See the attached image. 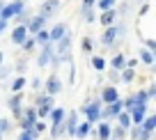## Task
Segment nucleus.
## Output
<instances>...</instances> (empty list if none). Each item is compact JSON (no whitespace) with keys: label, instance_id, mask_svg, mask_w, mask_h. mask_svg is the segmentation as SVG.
<instances>
[{"label":"nucleus","instance_id":"35","mask_svg":"<svg viewBox=\"0 0 156 140\" xmlns=\"http://www.w3.org/2000/svg\"><path fill=\"white\" fill-rule=\"evenodd\" d=\"M30 87H32L34 92H41V87H44V81H41V78H32V83H30Z\"/></svg>","mask_w":156,"mask_h":140},{"label":"nucleus","instance_id":"9","mask_svg":"<svg viewBox=\"0 0 156 140\" xmlns=\"http://www.w3.org/2000/svg\"><path fill=\"white\" fill-rule=\"evenodd\" d=\"M60 7H62V0H41V5H39V14L46 16V19H51V16H55L60 12Z\"/></svg>","mask_w":156,"mask_h":140},{"label":"nucleus","instance_id":"24","mask_svg":"<svg viewBox=\"0 0 156 140\" xmlns=\"http://www.w3.org/2000/svg\"><path fill=\"white\" fill-rule=\"evenodd\" d=\"M92 69L94 71H106L108 69V60L103 55H92Z\"/></svg>","mask_w":156,"mask_h":140},{"label":"nucleus","instance_id":"34","mask_svg":"<svg viewBox=\"0 0 156 140\" xmlns=\"http://www.w3.org/2000/svg\"><path fill=\"white\" fill-rule=\"evenodd\" d=\"M25 67H28V55H23V58H21L19 62H16V74H19V76H23Z\"/></svg>","mask_w":156,"mask_h":140},{"label":"nucleus","instance_id":"12","mask_svg":"<svg viewBox=\"0 0 156 140\" xmlns=\"http://www.w3.org/2000/svg\"><path fill=\"white\" fill-rule=\"evenodd\" d=\"M117 99H122L119 97V90H117L115 85H106L101 90V94H99V101H101V106H106V103H112L117 101Z\"/></svg>","mask_w":156,"mask_h":140},{"label":"nucleus","instance_id":"32","mask_svg":"<svg viewBox=\"0 0 156 140\" xmlns=\"http://www.w3.org/2000/svg\"><path fill=\"white\" fill-rule=\"evenodd\" d=\"M9 131H12V122H9V117H0V133L7 135Z\"/></svg>","mask_w":156,"mask_h":140},{"label":"nucleus","instance_id":"20","mask_svg":"<svg viewBox=\"0 0 156 140\" xmlns=\"http://www.w3.org/2000/svg\"><path fill=\"white\" fill-rule=\"evenodd\" d=\"M138 78V71L136 69H129V67H124L122 71H119V83H124V85H131L133 81Z\"/></svg>","mask_w":156,"mask_h":140},{"label":"nucleus","instance_id":"46","mask_svg":"<svg viewBox=\"0 0 156 140\" xmlns=\"http://www.w3.org/2000/svg\"><path fill=\"white\" fill-rule=\"evenodd\" d=\"M2 5H5V0H0V9H2Z\"/></svg>","mask_w":156,"mask_h":140},{"label":"nucleus","instance_id":"25","mask_svg":"<svg viewBox=\"0 0 156 140\" xmlns=\"http://www.w3.org/2000/svg\"><path fill=\"white\" fill-rule=\"evenodd\" d=\"M80 19H83L85 23H94V21H97V12H94V7H80Z\"/></svg>","mask_w":156,"mask_h":140},{"label":"nucleus","instance_id":"40","mask_svg":"<svg viewBox=\"0 0 156 140\" xmlns=\"http://www.w3.org/2000/svg\"><path fill=\"white\" fill-rule=\"evenodd\" d=\"M138 64H140V60H138V58H129V60H126V67H129V69H136Z\"/></svg>","mask_w":156,"mask_h":140},{"label":"nucleus","instance_id":"43","mask_svg":"<svg viewBox=\"0 0 156 140\" xmlns=\"http://www.w3.org/2000/svg\"><path fill=\"white\" fill-rule=\"evenodd\" d=\"M7 25H9V23H7V21H2V19H0V34H5Z\"/></svg>","mask_w":156,"mask_h":140},{"label":"nucleus","instance_id":"27","mask_svg":"<svg viewBox=\"0 0 156 140\" xmlns=\"http://www.w3.org/2000/svg\"><path fill=\"white\" fill-rule=\"evenodd\" d=\"M32 39H34V44L37 46H44V44H48L51 39H48V28H41L37 34H32Z\"/></svg>","mask_w":156,"mask_h":140},{"label":"nucleus","instance_id":"18","mask_svg":"<svg viewBox=\"0 0 156 140\" xmlns=\"http://www.w3.org/2000/svg\"><path fill=\"white\" fill-rule=\"evenodd\" d=\"M64 115H67V110H64L62 106H53V108H51V113H48V117H46V120H48L51 124H60V122L64 120Z\"/></svg>","mask_w":156,"mask_h":140},{"label":"nucleus","instance_id":"15","mask_svg":"<svg viewBox=\"0 0 156 140\" xmlns=\"http://www.w3.org/2000/svg\"><path fill=\"white\" fill-rule=\"evenodd\" d=\"M28 37L30 34H28V28H25V25H14V30H12V34H9L12 44H16V46H21Z\"/></svg>","mask_w":156,"mask_h":140},{"label":"nucleus","instance_id":"44","mask_svg":"<svg viewBox=\"0 0 156 140\" xmlns=\"http://www.w3.org/2000/svg\"><path fill=\"white\" fill-rule=\"evenodd\" d=\"M94 2L97 0H83V7H94Z\"/></svg>","mask_w":156,"mask_h":140},{"label":"nucleus","instance_id":"19","mask_svg":"<svg viewBox=\"0 0 156 140\" xmlns=\"http://www.w3.org/2000/svg\"><path fill=\"white\" fill-rule=\"evenodd\" d=\"M138 60H140L142 64H147V67H151V64H156V53H151V51H147L145 46H142V48L138 51Z\"/></svg>","mask_w":156,"mask_h":140},{"label":"nucleus","instance_id":"41","mask_svg":"<svg viewBox=\"0 0 156 140\" xmlns=\"http://www.w3.org/2000/svg\"><path fill=\"white\" fill-rule=\"evenodd\" d=\"M145 90H147V97H149V101H151V99L156 97V85H149V87H145Z\"/></svg>","mask_w":156,"mask_h":140},{"label":"nucleus","instance_id":"26","mask_svg":"<svg viewBox=\"0 0 156 140\" xmlns=\"http://www.w3.org/2000/svg\"><path fill=\"white\" fill-rule=\"evenodd\" d=\"M140 126L147 131V133H154V131H156V115H147L145 120L140 122Z\"/></svg>","mask_w":156,"mask_h":140},{"label":"nucleus","instance_id":"21","mask_svg":"<svg viewBox=\"0 0 156 140\" xmlns=\"http://www.w3.org/2000/svg\"><path fill=\"white\" fill-rule=\"evenodd\" d=\"M115 120H117V124H115V126H119V129H124V131H129V129L133 126V124H131V115H129L126 110H122L119 115L115 117Z\"/></svg>","mask_w":156,"mask_h":140},{"label":"nucleus","instance_id":"1","mask_svg":"<svg viewBox=\"0 0 156 140\" xmlns=\"http://www.w3.org/2000/svg\"><path fill=\"white\" fill-rule=\"evenodd\" d=\"M124 32H126V25L124 23H112V25H108V28H103L99 41H101V46H115V44L124 37Z\"/></svg>","mask_w":156,"mask_h":140},{"label":"nucleus","instance_id":"2","mask_svg":"<svg viewBox=\"0 0 156 140\" xmlns=\"http://www.w3.org/2000/svg\"><path fill=\"white\" fill-rule=\"evenodd\" d=\"M78 115H83L90 124H97L101 122V101H90V103H83V106L78 108Z\"/></svg>","mask_w":156,"mask_h":140},{"label":"nucleus","instance_id":"5","mask_svg":"<svg viewBox=\"0 0 156 140\" xmlns=\"http://www.w3.org/2000/svg\"><path fill=\"white\" fill-rule=\"evenodd\" d=\"M78 122H80V115H78V110H69L67 115H64V120H62V124H64V135L73 138V135H76Z\"/></svg>","mask_w":156,"mask_h":140},{"label":"nucleus","instance_id":"6","mask_svg":"<svg viewBox=\"0 0 156 140\" xmlns=\"http://www.w3.org/2000/svg\"><path fill=\"white\" fill-rule=\"evenodd\" d=\"M23 101H25V92H16V94H12L9 99H7V108L12 110V115L19 120L21 113H23Z\"/></svg>","mask_w":156,"mask_h":140},{"label":"nucleus","instance_id":"14","mask_svg":"<svg viewBox=\"0 0 156 140\" xmlns=\"http://www.w3.org/2000/svg\"><path fill=\"white\" fill-rule=\"evenodd\" d=\"M117 12L115 9H106V12H99L97 14V21L101 23V28H108V25H112V23H117Z\"/></svg>","mask_w":156,"mask_h":140},{"label":"nucleus","instance_id":"48","mask_svg":"<svg viewBox=\"0 0 156 140\" xmlns=\"http://www.w3.org/2000/svg\"><path fill=\"white\" fill-rule=\"evenodd\" d=\"M23 2H25V5H28V2H30V0H23Z\"/></svg>","mask_w":156,"mask_h":140},{"label":"nucleus","instance_id":"16","mask_svg":"<svg viewBox=\"0 0 156 140\" xmlns=\"http://www.w3.org/2000/svg\"><path fill=\"white\" fill-rule=\"evenodd\" d=\"M151 135H154V133H147L140 124H138V126H131V129L126 131V138H129V140H151Z\"/></svg>","mask_w":156,"mask_h":140},{"label":"nucleus","instance_id":"49","mask_svg":"<svg viewBox=\"0 0 156 140\" xmlns=\"http://www.w3.org/2000/svg\"><path fill=\"white\" fill-rule=\"evenodd\" d=\"M117 2H119V0H117Z\"/></svg>","mask_w":156,"mask_h":140},{"label":"nucleus","instance_id":"8","mask_svg":"<svg viewBox=\"0 0 156 140\" xmlns=\"http://www.w3.org/2000/svg\"><path fill=\"white\" fill-rule=\"evenodd\" d=\"M131 115V124L133 126H138L142 120H145L147 115H149V103H145V101H138L136 106H133V110L129 113Z\"/></svg>","mask_w":156,"mask_h":140},{"label":"nucleus","instance_id":"17","mask_svg":"<svg viewBox=\"0 0 156 140\" xmlns=\"http://www.w3.org/2000/svg\"><path fill=\"white\" fill-rule=\"evenodd\" d=\"M92 126H94V124H90L87 120L78 122V126H76V135H73V138H76V140H85V138L90 135V131H92Z\"/></svg>","mask_w":156,"mask_h":140},{"label":"nucleus","instance_id":"38","mask_svg":"<svg viewBox=\"0 0 156 140\" xmlns=\"http://www.w3.org/2000/svg\"><path fill=\"white\" fill-rule=\"evenodd\" d=\"M108 78H110V85H115V83H119V71H115V69H110V74H108Z\"/></svg>","mask_w":156,"mask_h":140},{"label":"nucleus","instance_id":"37","mask_svg":"<svg viewBox=\"0 0 156 140\" xmlns=\"http://www.w3.org/2000/svg\"><path fill=\"white\" fill-rule=\"evenodd\" d=\"M19 140H37V135H34L32 131H21V133H19Z\"/></svg>","mask_w":156,"mask_h":140},{"label":"nucleus","instance_id":"45","mask_svg":"<svg viewBox=\"0 0 156 140\" xmlns=\"http://www.w3.org/2000/svg\"><path fill=\"white\" fill-rule=\"evenodd\" d=\"M0 64H5V53L0 51Z\"/></svg>","mask_w":156,"mask_h":140},{"label":"nucleus","instance_id":"47","mask_svg":"<svg viewBox=\"0 0 156 140\" xmlns=\"http://www.w3.org/2000/svg\"><path fill=\"white\" fill-rule=\"evenodd\" d=\"M0 140H5V135H2V133H0Z\"/></svg>","mask_w":156,"mask_h":140},{"label":"nucleus","instance_id":"7","mask_svg":"<svg viewBox=\"0 0 156 140\" xmlns=\"http://www.w3.org/2000/svg\"><path fill=\"white\" fill-rule=\"evenodd\" d=\"M19 122H21V131H32L34 122H37V113H34V106L23 108V113H21Z\"/></svg>","mask_w":156,"mask_h":140},{"label":"nucleus","instance_id":"3","mask_svg":"<svg viewBox=\"0 0 156 140\" xmlns=\"http://www.w3.org/2000/svg\"><path fill=\"white\" fill-rule=\"evenodd\" d=\"M23 9H25V2H23V0H9V2H5L2 9H0V19L9 23V21L14 19L16 14H21Z\"/></svg>","mask_w":156,"mask_h":140},{"label":"nucleus","instance_id":"42","mask_svg":"<svg viewBox=\"0 0 156 140\" xmlns=\"http://www.w3.org/2000/svg\"><path fill=\"white\" fill-rule=\"evenodd\" d=\"M147 12H149V2H145V5H142V7H140V19H142V16H145V14H147Z\"/></svg>","mask_w":156,"mask_h":140},{"label":"nucleus","instance_id":"29","mask_svg":"<svg viewBox=\"0 0 156 140\" xmlns=\"http://www.w3.org/2000/svg\"><path fill=\"white\" fill-rule=\"evenodd\" d=\"M34 46H37V44H34V39H32V37H28L23 44H21V51H23V55H30V53L34 51Z\"/></svg>","mask_w":156,"mask_h":140},{"label":"nucleus","instance_id":"36","mask_svg":"<svg viewBox=\"0 0 156 140\" xmlns=\"http://www.w3.org/2000/svg\"><path fill=\"white\" fill-rule=\"evenodd\" d=\"M145 48L151 51V53H156V39H154V37H147V39H145Z\"/></svg>","mask_w":156,"mask_h":140},{"label":"nucleus","instance_id":"28","mask_svg":"<svg viewBox=\"0 0 156 140\" xmlns=\"http://www.w3.org/2000/svg\"><path fill=\"white\" fill-rule=\"evenodd\" d=\"M94 7H97V12L115 9V7H117V0H97V2H94Z\"/></svg>","mask_w":156,"mask_h":140},{"label":"nucleus","instance_id":"31","mask_svg":"<svg viewBox=\"0 0 156 140\" xmlns=\"http://www.w3.org/2000/svg\"><path fill=\"white\" fill-rule=\"evenodd\" d=\"M44 131H46V120H37V122H34V126H32V133L39 138Z\"/></svg>","mask_w":156,"mask_h":140},{"label":"nucleus","instance_id":"33","mask_svg":"<svg viewBox=\"0 0 156 140\" xmlns=\"http://www.w3.org/2000/svg\"><path fill=\"white\" fill-rule=\"evenodd\" d=\"M80 48H83V53H92V39H90V37H83V39H80Z\"/></svg>","mask_w":156,"mask_h":140},{"label":"nucleus","instance_id":"30","mask_svg":"<svg viewBox=\"0 0 156 140\" xmlns=\"http://www.w3.org/2000/svg\"><path fill=\"white\" fill-rule=\"evenodd\" d=\"M12 21H14L16 25H28V21H30V14H28V9H23L21 14H16Z\"/></svg>","mask_w":156,"mask_h":140},{"label":"nucleus","instance_id":"23","mask_svg":"<svg viewBox=\"0 0 156 140\" xmlns=\"http://www.w3.org/2000/svg\"><path fill=\"white\" fill-rule=\"evenodd\" d=\"M25 87H28V78H25V76H16L14 81H12L9 92H12V94H16V92H23Z\"/></svg>","mask_w":156,"mask_h":140},{"label":"nucleus","instance_id":"10","mask_svg":"<svg viewBox=\"0 0 156 140\" xmlns=\"http://www.w3.org/2000/svg\"><path fill=\"white\" fill-rule=\"evenodd\" d=\"M53 44H44L41 46V51H39V58H37V67L39 69H46V67H51V60H53Z\"/></svg>","mask_w":156,"mask_h":140},{"label":"nucleus","instance_id":"11","mask_svg":"<svg viewBox=\"0 0 156 140\" xmlns=\"http://www.w3.org/2000/svg\"><path fill=\"white\" fill-rule=\"evenodd\" d=\"M46 23H48V19L46 16H41V14H34V16H30V21H28V34L32 37V34H37L41 28H46Z\"/></svg>","mask_w":156,"mask_h":140},{"label":"nucleus","instance_id":"4","mask_svg":"<svg viewBox=\"0 0 156 140\" xmlns=\"http://www.w3.org/2000/svg\"><path fill=\"white\" fill-rule=\"evenodd\" d=\"M62 90H64V83H62V78H60L55 71L44 81V87H41V92H46V94H51V97H58Z\"/></svg>","mask_w":156,"mask_h":140},{"label":"nucleus","instance_id":"22","mask_svg":"<svg viewBox=\"0 0 156 140\" xmlns=\"http://www.w3.org/2000/svg\"><path fill=\"white\" fill-rule=\"evenodd\" d=\"M126 67V58H124V53H115L110 58V69H115V71H122V69Z\"/></svg>","mask_w":156,"mask_h":140},{"label":"nucleus","instance_id":"39","mask_svg":"<svg viewBox=\"0 0 156 140\" xmlns=\"http://www.w3.org/2000/svg\"><path fill=\"white\" fill-rule=\"evenodd\" d=\"M9 71H12V67H5V64H0V81L9 76Z\"/></svg>","mask_w":156,"mask_h":140},{"label":"nucleus","instance_id":"13","mask_svg":"<svg viewBox=\"0 0 156 140\" xmlns=\"http://www.w3.org/2000/svg\"><path fill=\"white\" fill-rule=\"evenodd\" d=\"M67 32H69V25L62 23V21H60V23H55L53 28H48V39H51V44L60 41V39H62Z\"/></svg>","mask_w":156,"mask_h":140}]
</instances>
